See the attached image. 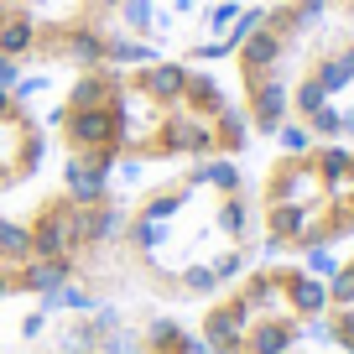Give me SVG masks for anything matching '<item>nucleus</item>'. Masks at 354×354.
<instances>
[{"label":"nucleus","mask_w":354,"mask_h":354,"mask_svg":"<svg viewBox=\"0 0 354 354\" xmlns=\"http://www.w3.org/2000/svg\"><path fill=\"white\" fill-rule=\"evenodd\" d=\"M53 172L73 183H136L193 162H245L255 136L214 63L151 53L94 63L47 84Z\"/></svg>","instance_id":"1"},{"label":"nucleus","mask_w":354,"mask_h":354,"mask_svg":"<svg viewBox=\"0 0 354 354\" xmlns=\"http://www.w3.org/2000/svg\"><path fill=\"white\" fill-rule=\"evenodd\" d=\"M261 255L245 162H193L125 183L120 261L131 302L193 313Z\"/></svg>","instance_id":"2"},{"label":"nucleus","mask_w":354,"mask_h":354,"mask_svg":"<svg viewBox=\"0 0 354 354\" xmlns=\"http://www.w3.org/2000/svg\"><path fill=\"white\" fill-rule=\"evenodd\" d=\"M219 73L255 146H354V21L323 0H261L230 37Z\"/></svg>","instance_id":"3"},{"label":"nucleus","mask_w":354,"mask_h":354,"mask_svg":"<svg viewBox=\"0 0 354 354\" xmlns=\"http://www.w3.org/2000/svg\"><path fill=\"white\" fill-rule=\"evenodd\" d=\"M261 255L323 266L354 245V146L287 141L250 172Z\"/></svg>","instance_id":"4"},{"label":"nucleus","mask_w":354,"mask_h":354,"mask_svg":"<svg viewBox=\"0 0 354 354\" xmlns=\"http://www.w3.org/2000/svg\"><path fill=\"white\" fill-rule=\"evenodd\" d=\"M125 183H73L53 172L21 203L16 219L53 281V302H131L120 261Z\"/></svg>","instance_id":"5"},{"label":"nucleus","mask_w":354,"mask_h":354,"mask_svg":"<svg viewBox=\"0 0 354 354\" xmlns=\"http://www.w3.org/2000/svg\"><path fill=\"white\" fill-rule=\"evenodd\" d=\"M203 354H292L323 328V266L255 255L188 313Z\"/></svg>","instance_id":"6"},{"label":"nucleus","mask_w":354,"mask_h":354,"mask_svg":"<svg viewBox=\"0 0 354 354\" xmlns=\"http://www.w3.org/2000/svg\"><path fill=\"white\" fill-rule=\"evenodd\" d=\"M167 26L151 0H57L37 26L26 84L63 78L94 63H131V57L167 53Z\"/></svg>","instance_id":"7"},{"label":"nucleus","mask_w":354,"mask_h":354,"mask_svg":"<svg viewBox=\"0 0 354 354\" xmlns=\"http://www.w3.org/2000/svg\"><path fill=\"white\" fill-rule=\"evenodd\" d=\"M141 302H37L0 318L11 354H131Z\"/></svg>","instance_id":"8"},{"label":"nucleus","mask_w":354,"mask_h":354,"mask_svg":"<svg viewBox=\"0 0 354 354\" xmlns=\"http://www.w3.org/2000/svg\"><path fill=\"white\" fill-rule=\"evenodd\" d=\"M42 177H53L42 100L21 78H0V209H16Z\"/></svg>","instance_id":"9"},{"label":"nucleus","mask_w":354,"mask_h":354,"mask_svg":"<svg viewBox=\"0 0 354 354\" xmlns=\"http://www.w3.org/2000/svg\"><path fill=\"white\" fill-rule=\"evenodd\" d=\"M37 302H53V281H47L42 261L26 245L16 209H0V318L37 308Z\"/></svg>","instance_id":"10"},{"label":"nucleus","mask_w":354,"mask_h":354,"mask_svg":"<svg viewBox=\"0 0 354 354\" xmlns=\"http://www.w3.org/2000/svg\"><path fill=\"white\" fill-rule=\"evenodd\" d=\"M318 344L339 354H354V245L333 255V266L323 271V328Z\"/></svg>","instance_id":"11"},{"label":"nucleus","mask_w":354,"mask_h":354,"mask_svg":"<svg viewBox=\"0 0 354 354\" xmlns=\"http://www.w3.org/2000/svg\"><path fill=\"white\" fill-rule=\"evenodd\" d=\"M57 0H0V78L26 84V57H32L37 26Z\"/></svg>","instance_id":"12"},{"label":"nucleus","mask_w":354,"mask_h":354,"mask_svg":"<svg viewBox=\"0 0 354 354\" xmlns=\"http://www.w3.org/2000/svg\"><path fill=\"white\" fill-rule=\"evenodd\" d=\"M131 354H203L193 339L188 313L172 308H136V328H131Z\"/></svg>","instance_id":"13"},{"label":"nucleus","mask_w":354,"mask_h":354,"mask_svg":"<svg viewBox=\"0 0 354 354\" xmlns=\"http://www.w3.org/2000/svg\"><path fill=\"white\" fill-rule=\"evenodd\" d=\"M333 16H344V21H354V0H323Z\"/></svg>","instance_id":"14"},{"label":"nucleus","mask_w":354,"mask_h":354,"mask_svg":"<svg viewBox=\"0 0 354 354\" xmlns=\"http://www.w3.org/2000/svg\"><path fill=\"white\" fill-rule=\"evenodd\" d=\"M292 354H339V349H328V344H323V349H318V344H308V349H292Z\"/></svg>","instance_id":"15"},{"label":"nucleus","mask_w":354,"mask_h":354,"mask_svg":"<svg viewBox=\"0 0 354 354\" xmlns=\"http://www.w3.org/2000/svg\"><path fill=\"white\" fill-rule=\"evenodd\" d=\"M0 354H11V349H6V339H0Z\"/></svg>","instance_id":"16"}]
</instances>
